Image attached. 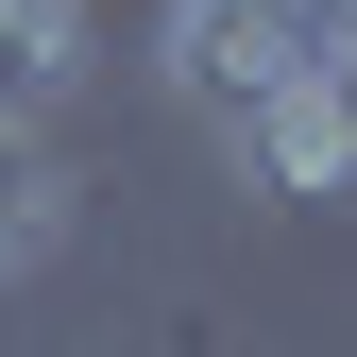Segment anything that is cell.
<instances>
[{"instance_id": "6da1fadb", "label": "cell", "mask_w": 357, "mask_h": 357, "mask_svg": "<svg viewBox=\"0 0 357 357\" xmlns=\"http://www.w3.org/2000/svg\"><path fill=\"white\" fill-rule=\"evenodd\" d=\"M153 85H170L188 119L238 137V119L273 102V85H306V68L273 52V17H255V0H170V17H153Z\"/></svg>"}, {"instance_id": "7a4b0ae2", "label": "cell", "mask_w": 357, "mask_h": 357, "mask_svg": "<svg viewBox=\"0 0 357 357\" xmlns=\"http://www.w3.org/2000/svg\"><path fill=\"white\" fill-rule=\"evenodd\" d=\"M221 153H238V188H289V204H340V188H357V137H340V102H324V85H273V102H255Z\"/></svg>"}, {"instance_id": "3957f363", "label": "cell", "mask_w": 357, "mask_h": 357, "mask_svg": "<svg viewBox=\"0 0 357 357\" xmlns=\"http://www.w3.org/2000/svg\"><path fill=\"white\" fill-rule=\"evenodd\" d=\"M52 238H68V170H52V137H34V119H0V289H17Z\"/></svg>"}, {"instance_id": "277c9868", "label": "cell", "mask_w": 357, "mask_h": 357, "mask_svg": "<svg viewBox=\"0 0 357 357\" xmlns=\"http://www.w3.org/2000/svg\"><path fill=\"white\" fill-rule=\"evenodd\" d=\"M68 68H85V0H0V119L68 102Z\"/></svg>"}, {"instance_id": "5b68a950", "label": "cell", "mask_w": 357, "mask_h": 357, "mask_svg": "<svg viewBox=\"0 0 357 357\" xmlns=\"http://www.w3.org/2000/svg\"><path fill=\"white\" fill-rule=\"evenodd\" d=\"M255 17H273V52H289L306 85H324V52H340V34H357V0H255Z\"/></svg>"}, {"instance_id": "8992f818", "label": "cell", "mask_w": 357, "mask_h": 357, "mask_svg": "<svg viewBox=\"0 0 357 357\" xmlns=\"http://www.w3.org/2000/svg\"><path fill=\"white\" fill-rule=\"evenodd\" d=\"M324 102H340V137H357V34H340V52H324Z\"/></svg>"}]
</instances>
